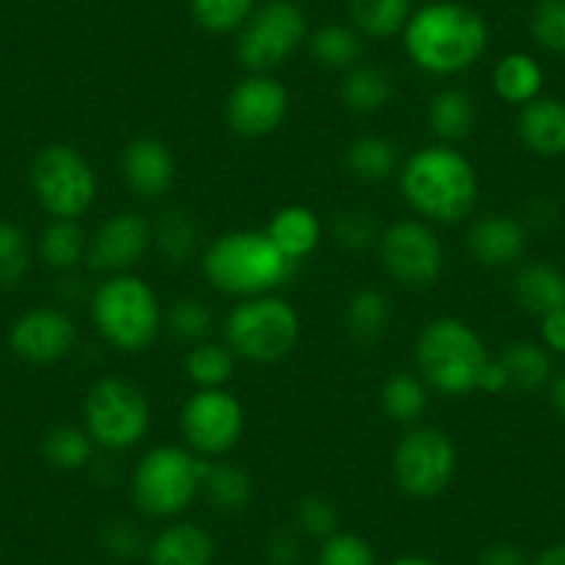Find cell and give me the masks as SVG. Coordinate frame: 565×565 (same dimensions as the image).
I'll use <instances>...</instances> for the list:
<instances>
[{
	"mask_svg": "<svg viewBox=\"0 0 565 565\" xmlns=\"http://www.w3.org/2000/svg\"><path fill=\"white\" fill-rule=\"evenodd\" d=\"M405 53L418 70L430 75L466 73L488 51L491 31L486 18L466 3L455 0H430L416 9L402 31Z\"/></svg>",
	"mask_w": 565,
	"mask_h": 565,
	"instance_id": "cell-1",
	"label": "cell"
},
{
	"mask_svg": "<svg viewBox=\"0 0 565 565\" xmlns=\"http://www.w3.org/2000/svg\"><path fill=\"white\" fill-rule=\"evenodd\" d=\"M407 205L424 220L455 225L471 216L480 200V178L452 145H430L413 153L399 172Z\"/></svg>",
	"mask_w": 565,
	"mask_h": 565,
	"instance_id": "cell-2",
	"label": "cell"
},
{
	"mask_svg": "<svg viewBox=\"0 0 565 565\" xmlns=\"http://www.w3.org/2000/svg\"><path fill=\"white\" fill-rule=\"evenodd\" d=\"M295 266L260 231L225 233L203 255L205 280L222 295L242 300L271 295L295 275Z\"/></svg>",
	"mask_w": 565,
	"mask_h": 565,
	"instance_id": "cell-3",
	"label": "cell"
},
{
	"mask_svg": "<svg viewBox=\"0 0 565 565\" xmlns=\"http://www.w3.org/2000/svg\"><path fill=\"white\" fill-rule=\"evenodd\" d=\"M486 344L471 324L455 317H438L424 324L416 341L418 374L430 388L447 396H466L480 391V377L486 372Z\"/></svg>",
	"mask_w": 565,
	"mask_h": 565,
	"instance_id": "cell-4",
	"label": "cell"
},
{
	"mask_svg": "<svg viewBox=\"0 0 565 565\" xmlns=\"http://www.w3.org/2000/svg\"><path fill=\"white\" fill-rule=\"evenodd\" d=\"M92 319L103 339L122 352L148 350L164 324L161 302L150 282L134 271L111 275L92 295Z\"/></svg>",
	"mask_w": 565,
	"mask_h": 565,
	"instance_id": "cell-5",
	"label": "cell"
},
{
	"mask_svg": "<svg viewBox=\"0 0 565 565\" xmlns=\"http://www.w3.org/2000/svg\"><path fill=\"white\" fill-rule=\"evenodd\" d=\"M203 460L189 447L164 444L150 449L136 463L130 480L136 508L153 519H175L192 508L203 486Z\"/></svg>",
	"mask_w": 565,
	"mask_h": 565,
	"instance_id": "cell-6",
	"label": "cell"
},
{
	"mask_svg": "<svg viewBox=\"0 0 565 565\" xmlns=\"http://www.w3.org/2000/svg\"><path fill=\"white\" fill-rule=\"evenodd\" d=\"M300 313L277 295L242 300L225 322L227 347L253 363H277L300 341Z\"/></svg>",
	"mask_w": 565,
	"mask_h": 565,
	"instance_id": "cell-7",
	"label": "cell"
},
{
	"mask_svg": "<svg viewBox=\"0 0 565 565\" xmlns=\"http://www.w3.org/2000/svg\"><path fill=\"white\" fill-rule=\"evenodd\" d=\"M153 422L150 402L139 385L122 377H103L84 402V427L95 447L125 452L145 441Z\"/></svg>",
	"mask_w": 565,
	"mask_h": 565,
	"instance_id": "cell-8",
	"label": "cell"
},
{
	"mask_svg": "<svg viewBox=\"0 0 565 565\" xmlns=\"http://www.w3.org/2000/svg\"><path fill=\"white\" fill-rule=\"evenodd\" d=\"M31 186L53 220H78L95 205L97 175L81 150L47 145L31 164Z\"/></svg>",
	"mask_w": 565,
	"mask_h": 565,
	"instance_id": "cell-9",
	"label": "cell"
},
{
	"mask_svg": "<svg viewBox=\"0 0 565 565\" xmlns=\"http://www.w3.org/2000/svg\"><path fill=\"white\" fill-rule=\"evenodd\" d=\"M306 36V12L291 0H269L238 31L236 56L247 73H271L300 51Z\"/></svg>",
	"mask_w": 565,
	"mask_h": 565,
	"instance_id": "cell-10",
	"label": "cell"
},
{
	"mask_svg": "<svg viewBox=\"0 0 565 565\" xmlns=\"http://www.w3.org/2000/svg\"><path fill=\"white\" fill-rule=\"evenodd\" d=\"M391 471L407 497L433 499L447 491L458 475V447L438 427H413L396 444Z\"/></svg>",
	"mask_w": 565,
	"mask_h": 565,
	"instance_id": "cell-11",
	"label": "cell"
},
{
	"mask_svg": "<svg viewBox=\"0 0 565 565\" xmlns=\"http://www.w3.org/2000/svg\"><path fill=\"white\" fill-rule=\"evenodd\" d=\"M186 447L200 458H222L244 436V405L225 388H198L181 411Z\"/></svg>",
	"mask_w": 565,
	"mask_h": 565,
	"instance_id": "cell-12",
	"label": "cell"
},
{
	"mask_svg": "<svg viewBox=\"0 0 565 565\" xmlns=\"http://www.w3.org/2000/svg\"><path fill=\"white\" fill-rule=\"evenodd\" d=\"M380 260L388 277L407 289H430L444 271V247L422 220H399L380 233Z\"/></svg>",
	"mask_w": 565,
	"mask_h": 565,
	"instance_id": "cell-13",
	"label": "cell"
},
{
	"mask_svg": "<svg viewBox=\"0 0 565 565\" xmlns=\"http://www.w3.org/2000/svg\"><path fill=\"white\" fill-rule=\"evenodd\" d=\"M289 89L275 75L249 73L227 95V125L244 139H264L280 128L289 114Z\"/></svg>",
	"mask_w": 565,
	"mask_h": 565,
	"instance_id": "cell-14",
	"label": "cell"
},
{
	"mask_svg": "<svg viewBox=\"0 0 565 565\" xmlns=\"http://www.w3.org/2000/svg\"><path fill=\"white\" fill-rule=\"evenodd\" d=\"M150 247H153V225L136 211H119L108 216L89 238L86 264L92 271H103L108 277L125 275L148 255Z\"/></svg>",
	"mask_w": 565,
	"mask_h": 565,
	"instance_id": "cell-15",
	"label": "cell"
},
{
	"mask_svg": "<svg viewBox=\"0 0 565 565\" xmlns=\"http://www.w3.org/2000/svg\"><path fill=\"white\" fill-rule=\"evenodd\" d=\"M78 330L62 308H34L25 311L9 330V347L14 355L34 366H47L73 352Z\"/></svg>",
	"mask_w": 565,
	"mask_h": 565,
	"instance_id": "cell-16",
	"label": "cell"
},
{
	"mask_svg": "<svg viewBox=\"0 0 565 565\" xmlns=\"http://www.w3.org/2000/svg\"><path fill=\"white\" fill-rule=\"evenodd\" d=\"M122 178L141 200H159L175 183V156L156 136H136L122 150Z\"/></svg>",
	"mask_w": 565,
	"mask_h": 565,
	"instance_id": "cell-17",
	"label": "cell"
},
{
	"mask_svg": "<svg viewBox=\"0 0 565 565\" xmlns=\"http://www.w3.org/2000/svg\"><path fill=\"white\" fill-rule=\"evenodd\" d=\"M466 247L477 264L488 269H508L524 260L530 247V233L524 222L508 214H486L471 222L466 233Z\"/></svg>",
	"mask_w": 565,
	"mask_h": 565,
	"instance_id": "cell-18",
	"label": "cell"
},
{
	"mask_svg": "<svg viewBox=\"0 0 565 565\" xmlns=\"http://www.w3.org/2000/svg\"><path fill=\"white\" fill-rule=\"evenodd\" d=\"M519 139L530 153L541 159H563L565 156V100L559 97H535L521 106Z\"/></svg>",
	"mask_w": 565,
	"mask_h": 565,
	"instance_id": "cell-19",
	"label": "cell"
},
{
	"mask_svg": "<svg viewBox=\"0 0 565 565\" xmlns=\"http://www.w3.org/2000/svg\"><path fill=\"white\" fill-rule=\"evenodd\" d=\"M214 557L216 543L211 532L192 521H175L148 543L150 565H214Z\"/></svg>",
	"mask_w": 565,
	"mask_h": 565,
	"instance_id": "cell-20",
	"label": "cell"
},
{
	"mask_svg": "<svg viewBox=\"0 0 565 565\" xmlns=\"http://www.w3.org/2000/svg\"><path fill=\"white\" fill-rule=\"evenodd\" d=\"M513 297L526 313L532 317H546V313L565 308V271L548 260H530L515 269Z\"/></svg>",
	"mask_w": 565,
	"mask_h": 565,
	"instance_id": "cell-21",
	"label": "cell"
},
{
	"mask_svg": "<svg viewBox=\"0 0 565 565\" xmlns=\"http://www.w3.org/2000/svg\"><path fill=\"white\" fill-rule=\"evenodd\" d=\"M266 236L289 260H302L322 242V222L306 205H286L271 216Z\"/></svg>",
	"mask_w": 565,
	"mask_h": 565,
	"instance_id": "cell-22",
	"label": "cell"
},
{
	"mask_svg": "<svg viewBox=\"0 0 565 565\" xmlns=\"http://www.w3.org/2000/svg\"><path fill=\"white\" fill-rule=\"evenodd\" d=\"M427 125L441 145H455L471 136L477 125V103L466 89L449 86L436 92L427 106Z\"/></svg>",
	"mask_w": 565,
	"mask_h": 565,
	"instance_id": "cell-23",
	"label": "cell"
},
{
	"mask_svg": "<svg viewBox=\"0 0 565 565\" xmlns=\"http://www.w3.org/2000/svg\"><path fill=\"white\" fill-rule=\"evenodd\" d=\"M253 477L236 463L227 460H203V486L200 497L220 513H238L253 502Z\"/></svg>",
	"mask_w": 565,
	"mask_h": 565,
	"instance_id": "cell-24",
	"label": "cell"
},
{
	"mask_svg": "<svg viewBox=\"0 0 565 565\" xmlns=\"http://www.w3.org/2000/svg\"><path fill=\"white\" fill-rule=\"evenodd\" d=\"M499 363L504 366L510 388L521 391V394H535V391L546 388L554 377L552 355L537 341H513L504 347Z\"/></svg>",
	"mask_w": 565,
	"mask_h": 565,
	"instance_id": "cell-25",
	"label": "cell"
},
{
	"mask_svg": "<svg viewBox=\"0 0 565 565\" xmlns=\"http://www.w3.org/2000/svg\"><path fill=\"white\" fill-rule=\"evenodd\" d=\"M394 78L380 64H355L341 81V100L355 114H377L394 97Z\"/></svg>",
	"mask_w": 565,
	"mask_h": 565,
	"instance_id": "cell-26",
	"label": "cell"
},
{
	"mask_svg": "<svg viewBox=\"0 0 565 565\" xmlns=\"http://www.w3.org/2000/svg\"><path fill=\"white\" fill-rule=\"evenodd\" d=\"M352 29L366 40L402 34L413 14V0H347Z\"/></svg>",
	"mask_w": 565,
	"mask_h": 565,
	"instance_id": "cell-27",
	"label": "cell"
},
{
	"mask_svg": "<svg viewBox=\"0 0 565 565\" xmlns=\"http://www.w3.org/2000/svg\"><path fill=\"white\" fill-rule=\"evenodd\" d=\"M493 92L504 103L513 106H526L535 97H541L543 89V67L530 53H508L493 67Z\"/></svg>",
	"mask_w": 565,
	"mask_h": 565,
	"instance_id": "cell-28",
	"label": "cell"
},
{
	"mask_svg": "<svg viewBox=\"0 0 565 565\" xmlns=\"http://www.w3.org/2000/svg\"><path fill=\"white\" fill-rule=\"evenodd\" d=\"M344 167L352 178L366 183L388 181L399 167V150L391 139L377 134L358 136L344 153Z\"/></svg>",
	"mask_w": 565,
	"mask_h": 565,
	"instance_id": "cell-29",
	"label": "cell"
},
{
	"mask_svg": "<svg viewBox=\"0 0 565 565\" xmlns=\"http://www.w3.org/2000/svg\"><path fill=\"white\" fill-rule=\"evenodd\" d=\"M153 244L172 266H186L200 249V227L189 211L170 209L153 225Z\"/></svg>",
	"mask_w": 565,
	"mask_h": 565,
	"instance_id": "cell-30",
	"label": "cell"
},
{
	"mask_svg": "<svg viewBox=\"0 0 565 565\" xmlns=\"http://www.w3.org/2000/svg\"><path fill=\"white\" fill-rule=\"evenodd\" d=\"M391 322V306L383 291L377 289H358L350 297L344 311L347 333L358 344H374L385 335Z\"/></svg>",
	"mask_w": 565,
	"mask_h": 565,
	"instance_id": "cell-31",
	"label": "cell"
},
{
	"mask_svg": "<svg viewBox=\"0 0 565 565\" xmlns=\"http://www.w3.org/2000/svg\"><path fill=\"white\" fill-rule=\"evenodd\" d=\"M86 249H89V236L78 220H53L40 238L42 260L62 275L78 269L81 260H86Z\"/></svg>",
	"mask_w": 565,
	"mask_h": 565,
	"instance_id": "cell-32",
	"label": "cell"
},
{
	"mask_svg": "<svg viewBox=\"0 0 565 565\" xmlns=\"http://www.w3.org/2000/svg\"><path fill=\"white\" fill-rule=\"evenodd\" d=\"M427 391H430V385L424 383L422 374L394 372L380 391L385 416L399 424H416L427 411V402H430Z\"/></svg>",
	"mask_w": 565,
	"mask_h": 565,
	"instance_id": "cell-33",
	"label": "cell"
},
{
	"mask_svg": "<svg viewBox=\"0 0 565 565\" xmlns=\"http://www.w3.org/2000/svg\"><path fill=\"white\" fill-rule=\"evenodd\" d=\"M311 56L317 58L319 67L347 73L355 64H361L363 36L352 25H322V29L311 34Z\"/></svg>",
	"mask_w": 565,
	"mask_h": 565,
	"instance_id": "cell-34",
	"label": "cell"
},
{
	"mask_svg": "<svg viewBox=\"0 0 565 565\" xmlns=\"http://www.w3.org/2000/svg\"><path fill=\"white\" fill-rule=\"evenodd\" d=\"M95 455V441L78 424H58L42 441V458L58 471H78L89 466Z\"/></svg>",
	"mask_w": 565,
	"mask_h": 565,
	"instance_id": "cell-35",
	"label": "cell"
},
{
	"mask_svg": "<svg viewBox=\"0 0 565 565\" xmlns=\"http://www.w3.org/2000/svg\"><path fill=\"white\" fill-rule=\"evenodd\" d=\"M236 372V352L227 344L200 341L186 355V374L198 388H225Z\"/></svg>",
	"mask_w": 565,
	"mask_h": 565,
	"instance_id": "cell-36",
	"label": "cell"
},
{
	"mask_svg": "<svg viewBox=\"0 0 565 565\" xmlns=\"http://www.w3.org/2000/svg\"><path fill=\"white\" fill-rule=\"evenodd\" d=\"M255 0H192V18L209 34H233L242 31L249 14L255 12Z\"/></svg>",
	"mask_w": 565,
	"mask_h": 565,
	"instance_id": "cell-37",
	"label": "cell"
},
{
	"mask_svg": "<svg viewBox=\"0 0 565 565\" xmlns=\"http://www.w3.org/2000/svg\"><path fill=\"white\" fill-rule=\"evenodd\" d=\"M31 269L29 236L14 222H0V289H14Z\"/></svg>",
	"mask_w": 565,
	"mask_h": 565,
	"instance_id": "cell-38",
	"label": "cell"
},
{
	"mask_svg": "<svg viewBox=\"0 0 565 565\" xmlns=\"http://www.w3.org/2000/svg\"><path fill=\"white\" fill-rule=\"evenodd\" d=\"M164 319L172 335L181 341H189V344L205 341V335L214 328V313H211V308L203 300H194V297H181L178 302H172Z\"/></svg>",
	"mask_w": 565,
	"mask_h": 565,
	"instance_id": "cell-39",
	"label": "cell"
},
{
	"mask_svg": "<svg viewBox=\"0 0 565 565\" xmlns=\"http://www.w3.org/2000/svg\"><path fill=\"white\" fill-rule=\"evenodd\" d=\"M317 565H377L372 543L355 532H333L319 546Z\"/></svg>",
	"mask_w": 565,
	"mask_h": 565,
	"instance_id": "cell-40",
	"label": "cell"
},
{
	"mask_svg": "<svg viewBox=\"0 0 565 565\" xmlns=\"http://www.w3.org/2000/svg\"><path fill=\"white\" fill-rule=\"evenodd\" d=\"M530 31L543 51L565 53V0H537Z\"/></svg>",
	"mask_w": 565,
	"mask_h": 565,
	"instance_id": "cell-41",
	"label": "cell"
},
{
	"mask_svg": "<svg viewBox=\"0 0 565 565\" xmlns=\"http://www.w3.org/2000/svg\"><path fill=\"white\" fill-rule=\"evenodd\" d=\"M380 225L369 211H344L335 216L333 236L335 242L352 253H363V249L377 247L380 242Z\"/></svg>",
	"mask_w": 565,
	"mask_h": 565,
	"instance_id": "cell-42",
	"label": "cell"
},
{
	"mask_svg": "<svg viewBox=\"0 0 565 565\" xmlns=\"http://www.w3.org/2000/svg\"><path fill=\"white\" fill-rule=\"evenodd\" d=\"M295 524L306 535L324 541L333 532H339V510H335V504L330 499L311 493V497L300 499V504H297Z\"/></svg>",
	"mask_w": 565,
	"mask_h": 565,
	"instance_id": "cell-43",
	"label": "cell"
},
{
	"mask_svg": "<svg viewBox=\"0 0 565 565\" xmlns=\"http://www.w3.org/2000/svg\"><path fill=\"white\" fill-rule=\"evenodd\" d=\"M100 546L103 552L111 554L114 559H136L141 554H148V541L145 532L130 521H111L100 530Z\"/></svg>",
	"mask_w": 565,
	"mask_h": 565,
	"instance_id": "cell-44",
	"label": "cell"
},
{
	"mask_svg": "<svg viewBox=\"0 0 565 565\" xmlns=\"http://www.w3.org/2000/svg\"><path fill=\"white\" fill-rule=\"evenodd\" d=\"M266 557L271 565H295L300 559V541L291 530H275L266 541Z\"/></svg>",
	"mask_w": 565,
	"mask_h": 565,
	"instance_id": "cell-45",
	"label": "cell"
},
{
	"mask_svg": "<svg viewBox=\"0 0 565 565\" xmlns=\"http://www.w3.org/2000/svg\"><path fill=\"white\" fill-rule=\"evenodd\" d=\"M480 565H530V559H526V554L515 543L497 541L482 548Z\"/></svg>",
	"mask_w": 565,
	"mask_h": 565,
	"instance_id": "cell-46",
	"label": "cell"
},
{
	"mask_svg": "<svg viewBox=\"0 0 565 565\" xmlns=\"http://www.w3.org/2000/svg\"><path fill=\"white\" fill-rule=\"evenodd\" d=\"M541 344L546 350L565 355V308L541 317Z\"/></svg>",
	"mask_w": 565,
	"mask_h": 565,
	"instance_id": "cell-47",
	"label": "cell"
},
{
	"mask_svg": "<svg viewBox=\"0 0 565 565\" xmlns=\"http://www.w3.org/2000/svg\"><path fill=\"white\" fill-rule=\"evenodd\" d=\"M504 388H510L508 374H504V366L499 363V358H491L480 377V391H486V394H502Z\"/></svg>",
	"mask_w": 565,
	"mask_h": 565,
	"instance_id": "cell-48",
	"label": "cell"
},
{
	"mask_svg": "<svg viewBox=\"0 0 565 565\" xmlns=\"http://www.w3.org/2000/svg\"><path fill=\"white\" fill-rule=\"evenodd\" d=\"M530 565H565V541L543 548L535 559H530Z\"/></svg>",
	"mask_w": 565,
	"mask_h": 565,
	"instance_id": "cell-49",
	"label": "cell"
},
{
	"mask_svg": "<svg viewBox=\"0 0 565 565\" xmlns=\"http://www.w3.org/2000/svg\"><path fill=\"white\" fill-rule=\"evenodd\" d=\"M548 396H552V405L554 411L559 413V418H565V369L552 377V383H548Z\"/></svg>",
	"mask_w": 565,
	"mask_h": 565,
	"instance_id": "cell-50",
	"label": "cell"
},
{
	"mask_svg": "<svg viewBox=\"0 0 565 565\" xmlns=\"http://www.w3.org/2000/svg\"><path fill=\"white\" fill-rule=\"evenodd\" d=\"M388 565H438V563L430 557H418V554H405V557L394 559V563H388Z\"/></svg>",
	"mask_w": 565,
	"mask_h": 565,
	"instance_id": "cell-51",
	"label": "cell"
}]
</instances>
